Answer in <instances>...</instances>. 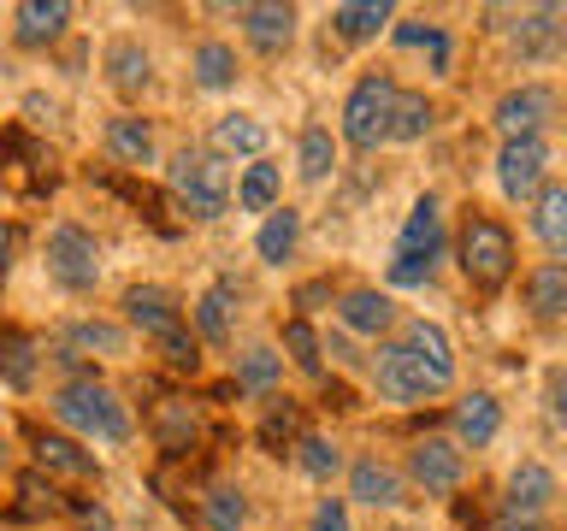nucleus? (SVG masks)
Segmentation results:
<instances>
[{
  "instance_id": "obj_1",
  "label": "nucleus",
  "mask_w": 567,
  "mask_h": 531,
  "mask_svg": "<svg viewBox=\"0 0 567 531\" xmlns=\"http://www.w3.org/2000/svg\"><path fill=\"white\" fill-rule=\"evenodd\" d=\"M461 272L478 295H496L514 272V237L508 225L485 219V212H467V230H461Z\"/></svg>"
},
{
  "instance_id": "obj_2",
  "label": "nucleus",
  "mask_w": 567,
  "mask_h": 531,
  "mask_svg": "<svg viewBox=\"0 0 567 531\" xmlns=\"http://www.w3.org/2000/svg\"><path fill=\"white\" fill-rule=\"evenodd\" d=\"M172 195L184 201V212H195V219H219V212L230 207V166L219 154H202V148H184L172 159L166 171Z\"/></svg>"
},
{
  "instance_id": "obj_3",
  "label": "nucleus",
  "mask_w": 567,
  "mask_h": 531,
  "mask_svg": "<svg viewBox=\"0 0 567 531\" xmlns=\"http://www.w3.org/2000/svg\"><path fill=\"white\" fill-rule=\"evenodd\" d=\"M53 414H60L71 431L101 437V442H124V437H131V414H124L118 396H113V389H101L95 378L65 384L60 396H53Z\"/></svg>"
},
{
  "instance_id": "obj_4",
  "label": "nucleus",
  "mask_w": 567,
  "mask_h": 531,
  "mask_svg": "<svg viewBox=\"0 0 567 531\" xmlns=\"http://www.w3.org/2000/svg\"><path fill=\"white\" fill-rule=\"evenodd\" d=\"M437 254H443V207L432 195H420L414 212H408V225H402L396 260H390V283H425Z\"/></svg>"
},
{
  "instance_id": "obj_5",
  "label": "nucleus",
  "mask_w": 567,
  "mask_h": 531,
  "mask_svg": "<svg viewBox=\"0 0 567 531\" xmlns=\"http://www.w3.org/2000/svg\"><path fill=\"white\" fill-rule=\"evenodd\" d=\"M390 106H396V83L384 77V71H372L349 88L343 101V142L349 148H379L390 136Z\"/></svg>"
},
{
  "instance_id": "obj_6",
  "label": "nucleus",
  "mask_w": 567,
  "mask_h": 531,
  "mask_svg": "<svg viewBox=\"0 0 567 531\" xmlns=\"http://www.w3.org/2000/svg\"><path fill=\"white\" fill-rule=\"evenodd\" d=\"M48 272L65 283V290H95L101 278V248L83 225H53L48 230Z\"/></svg>"
},
{
  "instance_id": "obj_7",
  "label": "nucleus",
  "mask_w": 567,
  "mask_h": 531,
  "mask_svg": "<svg viewBox=\"0 0 567 531\" xmlns=\"http://www.w3.org/2000/svg\"><path fill=\"white\" fill-rule=\"evenodd\" d=\"M544 171H549V148H544V136L503 142V154H496V184H503L508 201H526V195H538Z\"/></svg>"
},
{
  "instance_id": "obj_8",
  "label": "nucleus",
  "mask_w": 567,
  "mask_h": 531,
  "mask_svg": "<svg viewBox=\"0 0 567 531\" xmlns=\"http://www.w3.org/2000/svg\"><path fill=\"white\" fill-rule=\"evenodd\" d=\"M549 113H556V95H549L544 83L508 88V95L496 101V131H503L508 142H520V136H538Z\"/></svg>"
},
{
  "instance_id": "obj_9",
  "label": "nucleus",
  "mask_w": 567,
  "mask_h": 531,
  "mask_svg": "<svg viewBox=\"0 0 567 531\" xmlns=\"http://www.w3.org/2000/svg\"><path fill=\"white\" fill-rule=\"evenodd\" d=\"M124 313H131V325L148 331V336L184 331V308H177V295L159 290V283H136V290H124Z\"/></svg>"
},
{
  "instance_id": "obj_10",
  "label": "nucleus",
  "mask_w": 567,
  "mask_h": 531,
  "mask_svg": "<svg viewBox=\"0 0 567 531\" xmlns=\"http://www.w3.org/2000/svg\"><path fill=\"white\" fill-rule=\"evenodd\" d=\"M372 372H379V389H384L390 402H420V396H437V384L425 378L420 361H414V354H408L402 343H384V348H379V366H372Z\"/></svg>"
},
{
  "instance_id": "obj_11",
  "label": "nucleus",
  "mask_w": 567,
  "mask_h": 531,
  "mask_svg": "<svg viewBox=\"0 0 567 531\" xmlns=\"http://www.w3.org/2000/svg\"><path fill=\"white\" fill-rule=\"evenodd\" d=\"M408 472H414L432 496H443V490L461 485V472H467V467H461V449L450 437H420L414 455H408Z\"/></svg>"
},
{
  "instance_id": "obj_12",
  "label": "nucleus",
  "mask_w": 567,
  "mask_h": 531,
  "mask_svg": "<svg viewBox=\"0 0 567 531\" xmlns=\"http://www.w3.org/2000/svg\"><path fill=\"white\" fill-rule=\"evenodd\" d=\"M402 348L414 354L420 372H425L437 389L455 378V348H450V336H443V325H432V319H414V325H408V336H402Z\"/></svg>"
},
{
  "instance_id": "obj_13",
  "label": "nucleus",
  "mask_w": 567,
  "mask_h": 531,
  "mask_svg": "<svg viewBox=\"0 0 567 531\" xmlns=\"http://www.w3.org/2000/svg\"><path fill=\"white\" fill-rule=\"evenodd\" d=\"M549 496H556V472L538 467V460H526V467L508 478V513L503 520H544Z\"/></svg>"
},
{
  "instance_id": "obj_14",
  "label": "nucleus",
  "mask_w": 567,
  "mask_h": 531,
  "mask_svg": "<svg viewBox=\"0 0 567 531\" xmlns=\"http://www.w3.org/2000/svg\"><path fill=\"white\" fill-rule=\"evenodd\" d=\"M243 35L255 42L260 53H278V48H290V35H296V7H278V0H260V7H243Z\"/></svg>"
},
{
  "instance_id": "obj_15",
  "label": "nucleus",
  "mask_w": 567,
  "mask_h": 531,
  "mask_svg": "<svg viewBox=\"0 0 567 531\" xmlns=\"http://www.w3.org/2000/svg\"><path fill=\"white\" fill-rule=\"evenodd\" d=\"M65 24H71V7L65 0H24L18 7V42L24 48H48V42H60L65 35Z\"/></svg>"
},
{
  "instance_id": "obj_16",
  "label": "nucleus",
  "mask_w": 567,
  "mask_h": 531,
  "mask_svg": "<svg viewBox=\"0 0 567 531\" xmlns=\"http://www.w3.org/2000/svg\"><path fill=\"white\" fill-rule=\"evenodd\" d=\"M349 490L361 496L367 508H396V502H402V472L384 467V460H354Z\"/></svg>"
},
{
  "instance_id": "obj_17",
  "label": "nucleus",
  "mask_w": 567,
  "mask_h": 531,
  "mask_svg": "<svg viewBox=\"0 0 567 531\" xmlns=\"http://www.w3.org/2000/svg\"><path fill=\"white\" fill-rule=\"evenodd\" d=\"M503 431V407H496L491 396H467L455 402V437L467 442V449H485V442Z\"/></svg>"
},
{
  "instance_id": "obj_18",
  "label": "nucleus",
  "mask_w": 567,
  "mask_h": 531,
  "mask_svg": "<svg viewBox=\"0 0 567 531\" xmlns=\"http://www.w3.org/2000/svg\"><path fill=\"white\" fill-rule=\"evenodd\" d=\"M35 460H42V472H60V478H95V455H83L71 437H48L35 431Z\"/></svg>"
},
{
  "instance_id": "obj_19",
  "label": "nucleus",
  "mask_w": 567,
  "mask_h": 531,
  "mask_svg": "<svg viewBox=\"0 0 567 531\" xmlns=\"http://www.w3.org/2000/svg\"><path fill=\"white\" fill-rule=\"evenodd\" d=\"M154 431H159V449H166V455H184L189 449V442L195 437H202V419H195V407L189 402H159L154 407Z\"/></svg>"
},
{
  "instance_id": "obj_20",
  "label": "nucleus",
  "mask_w": 567,
  "mask_h": 531,
  "mask_svg": "<svg viewBox=\"0 0 567 531\" xmlns=\"http://www.w3.org/2000/svg\"><path fill=\"white\" fill-rule=\"evenodd\" d=\"M390 24V7L384 0H343V7L331 12V30L343 35V42H372Z\"/></svg>"
},
{
  "instance_id": "obj_21",
  "label": "nucleus",
  "mask_w": 567,
  "mask_h": 531,
  "mask_svg": "<svg viewBox=\"0 0 567 531\" xmlns=\"http://www.w3.org/2000/svg\"><path fill=\"white\" fill-rule=\"evenodd\" d=\"M106 154H113L118 166H148L154 159V131L142 118H113L106 124Z\"/></svg>"
},
{
  "instance_id": "obj_22",
  "label": "nucleus",
  "mask_w": 567,
  "mask_h": 531,
  "mask_svg": "<svg viewBox=\"0 0 567 531\" xmlns=\"http://www.w3.org/2000/svg\"><path fill=\"white\" fill-rule=\"evenodd\" d=\"M337 313H343V325H349V331H367V336L390 331V319H396V308H390V295H379V290H349Z\"/></svg>"
},
{
  "instance_id": "obj_23",
  "label": "nucleus",
  "mask_w": 567,
  "mask_h": 531,
  "mask_svg": "<svg viewBox=\"0 0 567 531\" xmlns=\"http://www.w3.org/2000/svg\"><path fill=\"white\" fill-rule=\"evenodd\" d=\"M532 230H538V242L549 248V254H561V248H567V189H561V184H544V189H538Z\"/></svg>"
},
{
  "instance_id": "obj_24",
  "label": "nucleus",
  "mask_w": 567,
  "mask_h": 531,
  "mask_svg": "<svg viewBox=\"0 0 567 531\" xmlns=\"http://www.w3.org/2000/svg\"><path fill=\"white\" fill-rule=\"evenodd\" d=\"M526 301H532V313L538 319H561L567 313V266H538V272L526 278Z\"/></svg>"
},
{
  "instance_id": "obj_25",
  "label": "nucleus",
  "mask_w": 567,
  "mask_h": 531,
  "mask_svg": "<svg viewBox=\"0 0 567 531\" xmlns=\"http://www.w3.org/2000/svg\"><path fill=\"white\" fill-rule=\"evenodd\" d=\"M432 101L425 95H408V88H396V106H390V142H420L425 131H432Z\"/></svg>"
},
{
  "instance_id": "obj_26",
  "label": "nucleus",
  "mask_w": 567,
  "mask_h": 531,
  "mask_svg": "<svg viewBox=\"0 0 567 531\" xmlns=\"http://www.w3.org/2000/svg\"><path fill=\"white\" fill-rule=\"evenodd\" d=\"M296 237H301V212H272V219L260 225V237H255V248H260V260H272V266H284L296 254Z\"/></svg>"
},
{
  "instance_id": "obj_27",
  "label": "nucleus",
  "mask_w": 567,
  "mask_h": 531,
  "mask_svg": "<svg viewBox=\"0 0 567 531\" xmlns=\"http://www.w3.org/2000/svg\"><path fill=\"white\" fill-rule=\"evenodd\" d=\"M78 354H124V331L101 325V319H83V325L65 331V361H78Z\"/></svg>"
},
{
  "instance_id": "obj_28",
  "label": "nucleus",
  "mask_w": 567,
  "mask_h": 531,
  "mask_svg": "<svg viewBox=\"0 0 567 531\" xmlns=\"http://www.w3.org/2000/svg\"><path fill=\"white\" fill-rule=\"evenodd\" d=\"M106 71H113V83L124 88V95H136V88H148V77H154L148 53H142L136 42H113V48H106Z\"/></svg>"
},
{
  "instance_id": "obj_29",
  "label": "nucleus",
  "mask_w": 567,
  "mask_h": 531,
  "mask_svg": "<svg viewBox=\"0 0 567 531\" xmlns=\"http://www.w3.org/2000/svg\"><path fill=\"white\" fill-rule=\"evenodd\" d=\"M266 148V131L248 113H230L213 124V154H260Z\"/></svg>"
},
{
  "instance_id": "obj_30",
  "label": "nucleus",
  "mask_w": 567,
  "mask_h": 531,
  "mask_svg": "<svg viewBox=\"0 0 567 531\" xmlns=\"http://www.w3.org/2000/svg\"><path fill=\"white\" fill-rule=\"evenodd\" d=\"M0 378H7L12 389H30L35 384V348L24 331H7L0 336Z\"/></svg>"
},
{
  "instance_id": "obj_31",
  "label": "nucleus",
  "mask_w": 567,
  "mask_h": 531,
  "mask_svg": "<svg viewBox=\"0 0 567 531\" xmlns=\"http://www.w3.org/2000/svg\"><path fill=\"white\" fill-rule=\"evenodd\" d=\"M195 83L202 88H230L237 83V48L202 42V53H195Z\"/></svg>"
},
{
  "instance_id": "obj_32",
  "label": "nucleus",
  "mask_w": 567,
  "mask_h": 531,
  "mask_svg": "<svg viewBox=\"0 0 567 531\" xmlns=\"http://www.w3.org/2000/svg\"><path fill=\"white\" fill-rule=\"evenodd\" d=\"M195 325H202L207 343H225L230 336V283H213V290L195 301Z\"/></svg>"
},
{
  "instance_id": "obj_33",
  "label": "nucleus",
  "mask_w": 567,
  "mask_h": 531,
  "mask_svg": "<svg viewBox=\"0 0 567 531\" xmlns=\"http://www.w3.org/2000/svg\"><path fill=\"white\" fill-rule=\"evenodd\" d=\"M42 513H60V490H53L42 472H24V478H18V508H12V520H42Z\"/></svg>"
},
{
  "instance_id": "obj_34",
  "label": "nucleus",
  "mask_w": 567,
  "mask_h": 531,
  "mask_svg": "<svg viewBox=\"0 0 567 531\" xmlns=\"http://www.w3.org/2000/svg\"><path fill=\"white\" fill-rule=\"evenodd\" d=\"M237 201H243V212H272V201H278V166H248L243 184H237Z\"/></svg>"
},
{
  "instance_id": "obj_35",
  "label": "nucleus",
  "mask_w": 567,
  "mask_h": 531,
  "mask_svg": "<svg viewBox=\"0 0 567 531\" xmlns=\"http://www.w3.org/2000/svg\"><path fill=\"white\" fill-rule=\"evenodd\" d=\"M284 348H290V361L308 372V378H319V372H326V361H319V336H313L308 319H290V325H284Z\"/></svg>"
},
{
  "instance_id": "obj_36",
  "label": "nucleus",
  "mask_w": 567,
  "mask_h": 531,
  "mask_svg": "<svg viewBox=\"0 0 567 531\" xmlns=\"http://www.w3.org/2000/svg\"><path fill=\"white\" fill-rule=\"evenodd\" d=\"M248 520V502H243V490H207V525L213 531H237Z\"/></svg>"
},
{
  "instance_id": "obj_37",
  "label": "nucleus",
  "mask_w": 567,
  "mask_h": 531,
  "mask_svg": "<svg viewBox=\"0 0 567 531\" xmlns=\"http://www.w3.org/2000/svg\"><path fill=\"white\" fill-rule=\"evenodd\" d=\"M331 166H337L331 136L319 131V124H313V131H301V177H308V184H319V177H326Z\"/></svg>"
},
{
  "instance_id": "obj_38",
  "label": "nucleus",
  "mask_w": 567,
  "mask_h": 531,
  "mask_svg": "<svg viewBox=\"0 0 567 531\" xmlns=\"http://www.w3.org/2000/svg\"><path fill=\"white\" fill-rule=\"evenodd\" d=\"M301 467H308L313 478H331L337 467H343V455H337L326 437H301Z\"/></svg>"
},
{
  "instance_id": "obj_39",
  "label": "nucleus",
  "mask_w": 567,
  "mask_h": 531,
  "mask_svg": "<svg viewBox=\"0 0 567 531\" xmlns=\"http://www.w3.org/2000/svg\"><path fill=\"white\" fill-rule=\"evenodd\" d=\"M272 378H278V354L272 348H248L243 354V384L248 389H272Z\"/></svg>"
},
{
  "instance_id": "obj_40",
  "label": "nucleus",
  "mask_w": 567,
  "mask_h": 531,
  "mask_svg": "<svg viewBox=\"0 0 567 531\" xmlns=\"http://www.w3.org/2000/svg\"><path fill=\"white\" fill-rule=\"evenodd\" d=\"M396 42H402V48H432V60H437V65H443V53H450V48H443V35H437V30H425V24H402V30H396Z\"/></svg>"
},
{
  "instance_id": "obj_41",
  "label": "nucleus",
  "mask_w": 567,
  "mask_h": 531,
  "mask_svg": "<svg viewBox=\"0 0 567 531\" xmlns=\"http://www.w3.org/2000/svg\"><path fill=\"white\" fill-rule=\"evenodd\" d=\"M308 531H349V508L337 502V496H326V502L313 508V520H308Z\"/></svg>"
},
{
  "instance_id": "obj_42",
  "label": "nucleus",
  "mask_w": 567,
  "mask_h": 531,
  "mask_svg": "<svg viewBox=\"0 0 567 531\" xmlns=\"http://www.w3.org/2000/svg\"><path fill=\"white\" fill-rule=\"evenodd\" d=\"M159 348H166V361H172V366H184V372H195V361H202V354H195V343H189V331L159 336Z\"/></svg>"
},
{
  "instance_id": "obj_43",
  "label": "nucleus",
  "mask_w": 567,
  "mask_h": 531,
  "mask_svg": "<svg viewBox=\"0 0 567 531\" xmlns=\"http://www.w3.org/2000/svg\"><path fill=\"white\" fill-rule=\"evenodd\" d=\"M296 425H301V414H296V407H272V419H266V442H278V437H290L296 431Z\"/></svg>"
},
{
  "instance_id": "obj_44",
  "label": "nucleus",
  "mask_w": 567,
  "mask_h": 531,
  "mask_svg": "<svg viewBox=\"0 0 567 531\" xmlns=\"http://www.w3.org/2000/svg\"><path fill=\"white\" fill-rule=\"evenodd\" d=\"M7 254H12V225H0V278H7Z\"/></svg>"
},
{
  "instance_id": "obj_45",
  "label": "nucleus",
  "mask_w": 567,
  "mask_h": 531,
  "mask_svg": "<svg viewBox=\"0 0 567 531\" xmlns=\"http://www.w3.org/2000/svg\"><path fill=\"white\" fill-rule=\"evenodd\" d=\"M503 531H549L544 520H503Z\"/></svg>"
},
{
  "instance_id": "obj_46",
  "label": "nucleus",
  "mask_w": 567,
  "mask_h": 531,
  "mask_svg": "<svg viewBox=\"0 0 567 531\" xmlns=\"http://www.w3.org/2000/svg\"><path fill=\"white\" fill-rule=\"evenodd\" d=\"M83 531H106V513H101V508H89V513H83Z\"/></svg>"
}]
</instances>
